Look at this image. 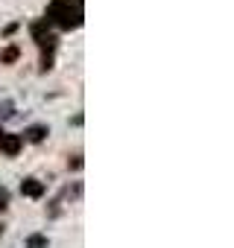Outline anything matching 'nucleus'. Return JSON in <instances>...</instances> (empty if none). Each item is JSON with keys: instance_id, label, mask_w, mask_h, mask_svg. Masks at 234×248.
Wrapping results in <instances>:
<instances>
[{"instance_id": "f257e3e1", "label": "nucleus", "mask_w": 234, "mask_h": 248, "mask_svg": "<svg viewBox=\"0 0 234 248\" xmlns=\"http://www.w3.org/2000/svg\"><path fill=\"white\" fill-rule=\"evenodd\" d=\"M82 18H85V0H53L44 15V21L59 30H76L82 27Z\"/></svg>"}, {"instance_id": "f03ea898", "label": "nucleus", "mask_w": 234, "mask_h": 248, "mask_svg": "<svg viewBox=\"0 0 234 248\" xmlns=\"http://www.w3.org/2000/svg\"><path fill=\"white\" fill-rule=\"evenodd\" d=\"M30 32H33L35 44L41 47V70H50L53 67V53H56V35L50 32V24L41 18L30 27Z\"/></svg>"}, {"instance_id": "7ed1b4c3", "label": "nucleus", "mask_w": 234, "mask_h": 248, "mask_svg": "<svg viewBox=\"0 0 234 248\" xmlns=\"http://www.w3.org/2000/svg\"><path fill=\"white\" fill-rule=\"evenodd\" d=\"M21 146H24V138L21 135H6L3 132V138H0V152H3V155H18Z\"/></svg>"}, {"instance_id": "20e7f679", "label": "nucleus", "mask_w": 234, "mask_h": 248, "mask_svg": "<svg viewBox=\"0 0 234 248\" xmlns=\"http://www.w3.org/2000/svg\"><path fill=\"white\" fill-rule=\"evenodd\" d=\"M21 193L30 196V199H41V196H44V184H41L38 178H24V181H21Z\"/></svg>"}, {"instance_id": "39448f33", "label": "nucleus", "mask_w": 234, "mask_h": 248, "mask_svg": "<svg viewBox=\"0 0 234 248\" xmlns=\"http://www.w3.org/2000/svg\"><path fill=\"white\" fill-rule=\"evenodd\" d=\"M44 135H47V126H30L24 138H27L30 143H41V140H44Z\"/></svg>"}, {"instance_id": "423d86ee", "label": "nucleus", "mask_w": 234, "mask_h": 248, "mask_svg": "<svg viewBox=\"0 0 234 248\" xmlns=\"http://www.w3.org/2000/svg\"><path fill=\"white\" fill-rule=\"evenodd\" d=\"M18 56H21V50H18V47L12 44V47H6L3 53H0V64H12V62H15Z\"/></svg>"}, {"instance_id": "0eeeda50", "label": "nucleus", "mask_w": 234, "mask_h": 248, "mask_svg": "<svg viewBox=\"0 0 234 248\" xmlns=\"http://www.w3.org/2000/svg\"><path fill=\"white\" fill-rule=\"evenodd\" d=\"M27 248H47V236H41V233H33V236L27 239Z\"/></svg>"}, {"instance_id": "6e6552de", "label": "nucleus", "mask_w": 234, "mask_h": 248, "mask_svg": "<svg viewBox=\"0 0 234 248\" xmlns=\"http://www.w3.org/2000/svg\"><path fill=\"white\" fill-rule=\"evenodd\" d=\"M67 164H70L73 170H79V167H82V155H73V161H67Z\"/></svg>"}, {"instance_id": "1a4fd4ad", "label": "nucleus", "mask_w": 234, "mask_h": 248, "mask_svg": "<svg viewBox=\"0 0 234 248\" xmlns=\"http://www.w3.org/2000/svg\"><path fill=\"white\" fill-rule=\"evenodd\" d=\"M0 138H3V129H0Z\"/></svg>"}]
</instances>
